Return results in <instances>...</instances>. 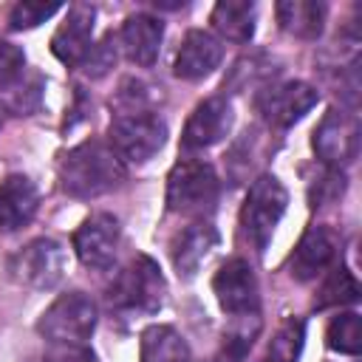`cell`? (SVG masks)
Segmentation results:
<instances>
[{
	"label": "cell",
	"mask_w": 362,
	"mask_h": 362,
	"mask_svg": "<svg viewBox=\"0 0 362 362\" xmlns=\"http://www.w3.org/2000/svg\"><path fill=\"white\" fill-rule=\"evenodd\" d=\"M40 362H45V359H40Z\"/></svg>",
	"instance_id": "32"
},
{
	"label": "cell",
	"mask_w": 362,
	"mask_h": 362,
	"mask_svg": "<svg viewBox=\"0 0 362 362\" xmlns=\"http://www.w3.org/2000/svg\"><path fill=\"white\" fill-rule=\"evenodd\" d=\"M356 300H359V283H356L354 272L339 263V266H334L325 274V280H322V286L317 291L314 305L317 308H331V305H351Z\"/></svg>",
	"instance_id": "23"
},
{
	"label": "cell",
	"mask_w": 362,
	"mask_h": 362,
	"mask_svg": "<svg viewBox=\"0 0 362 362\" xmlns=\"http://www.w3.org/2000/svg\"><path fill=\"white\" fill-rule=\"evenodd\" d=\"M325 11H328L325 3H314V0H283L274 6L280 28L300 40H317L322 34Z\"/></svg>",
	"instance_id": "19"
},
{
	"label": "cell",
	"mask_w": 362,
	"mask_h": 362,
	"mask_svg": "<svg viewBox=\"0 0 362 362\" xmlns=\"http://www.w3.org/2000/svg\"><path fill=\"white\" fill-rule=\"evenodd\" d=\"M45 362H99L88 345H54Z\"/></svg>",
	"instance_id": "31"
},
{
	"label": "cell",
	"mask_w": 362,
	"mask_h": 362,
	"mask_svg": "<svg viewBox=\"0 0 362 362\" xmlns=\"http://www.w3.org/2000/svg\"><path fill=\"white\" fill-rule=\"evenodd\" d=\"M221 192L218 173L204 158H181L167 175V209L175 215L204 218L215 209Z\"/></svg>",
	"instance_id": "2"
},
{
	"label": "cell",
	"mask_w": 362,
	"mask_h": 362,
	"mask_svg": "<svg viewBox=\"0 0 362 362\" xmlns=\"http://www.w3.org/2000/svg\"><path fill=\"white\" fill-rule=\"evenodd\" d=\"M93 20H96V8L88 3H74L65 11V20L57 25L51 37V54L62 65L74 68L85 62V57L93 48Z\"/></svg>",
	"instance_id": "13"
},
{
	"label": "cell",
	"mask_w": 362,
	"mask_h": 362,
	"mask_svg": "<svg viewBox=\"0 0 362 362\" xmlns=\"http://www.w3.org/2000/svg\"><path fill=\"white\" fill-rule=\"evenodd\" d=\"M215 243H218V232L209 221H192L184 232H178V238L173 240V266L178 277L184 280L195 277V272L209 257Z\"/></svg>",
	"instance_id": "18"
},
{
	"label": "cell",
	"mask_w": 362,
	"mask_h": 362,
	"mask_svg": "<svg viewBox=\"0 0 362 362\" xmlns=\"http://www.w3.org/2000/svg\"><path fill=\"white\" fill-rule=\"evenodd\" d=\"M40 206L34 181L23 173H8L0 181V232H20L31 223Z\"/></svg>",
	"instance_id": "16"
},
{
	"label": "cell",
	"mask_w": 362,
	"mask_h": 362,
	"mask_svg": "<svg viewBox=\"0 0 362 362\" xmlns=\"http://www.w3.org/2000/svg\"><path fill=\"white\" fill-rule=\"evenodd\" d=\"M122 226L110 212H90L74 232V252L88 269H107L119 252Z\"/></svg>",
	"instance_id": "10"
},
{
	"label": "cell",
	"mask_w": 362,
	"mask_h": 362,
	"mask_svg": "<svg viewBox=\"0 0 362 362\" xmlns=\"http://www.w3.org/2000/svg\"><path fill=\"white\" fill-rule=\"evenodd\" d=\"M23 76H25V74H23ZM23 76H20L14 85H8V88L0 90V93H3V105H6L8 110H14L17 116H25V113H31V110L40 105V82L25 85Z\"/></svg>",
	"instance_id": "28"
},
{
	"label": "cell",
	"mask_w": 362,
	"mask_h": 362,
	"mask_svg": "<svg viewBox=\"0 0 362 362\" xmlns=\"http://www.w3.org/2000/svg\"><path fill=\"white\" fill-rule=\"evenodd\" d=\"M257 334H260V317L257 314L232 317V328L223 334V342H221L215 362H243V356L249 354Z\"/></svg>",
	"instance_id": "22"
},
{
	"label": "cell",
	"mask_w": 362,
	"mask_h": 362,
	"mask_svg": "<svg viewBox=\"0 0 362 362\" xmlns=\"http://www.w3.org/2000/svg\"><path fill=\"white\" fill-rule=\"evenodd\" d=\"M286 204H288V192L277 175L266 173L252 181L240 206V232L255 246V252H263L269 246L274 226L286 212Z\"/></svg>",
	"instance_id": "5"
},
{
	"label": "cell",
	"mask_w": 362,
	"mask_h": 362,
	"mask_svg": "<svg viewBox=\"0 0 362 362\" xmlns=\"http://www.w3.org/2000/svg\"><path fill=\"white\" fill-rule=\"evenodd\" d=\"M311 147L322 167L345 170L359 153V122L354 113L328 107L311 133Z\"/></svg>",
	"instance_id": "7"
},
{
	"label": "cell",
	"mask_w": 362,
	"mask_h": 362,
	"mask_svg": "<svg viewBox=\"0 0 362 362\" xmlns=\"http://www.w3.org/2000/svg\"><path fill=\"white\" fill-rule=\"evenodd\" d=\"M303 342H305V325L297 317H288L277 325L274 337L269 339V351H266V362H297L303 354Z\"/></svg>",
	"instance_id": "25"
},
{
	"label": "cell",
	"mask_w": 362,
	"mask_h": 362,
	"mask_svg": "<svg viewBox=\"0 0 362 362\" xmlns=\"http://www.w3.org/2000/svg\"><path fill=\"white\" fill-rule=\"evenodd\" d=\"M317 102H320V93L308 82H280L257 93V110L274 127H291Z\"/></svg>",
	"instance_id": "11"
},
{
	"label": "cell",
	"mask_w": 362,
	"mask_h": 362,
	"mask_svg": "<svg viewBox=\"0 0 362 362\" xmlns=\"http://www.w3.org/2000/svg\"><path fill=\"white\" fill-rule=\"evenodd\" d=\"M161 40H164V23L153 14H130L119 31V42H122V51L124 57L133 62V65H141V68H150L161 51Z\"/></svg>",
	"instance_id": "17"
},
{
	"label": "cell",
	"mask_w": 362,
	"mask_h": 362,
	"mask_svg": "<svg viewBox=\"0 0 362 362\" xmlns=\"http://www.w3.org/2000/svg\"><path fill=\"white\" fill-rule=\"evenodd\" d=\"M345 170H334V167H322L320 175H314L308 181V201L311 206H328L337 204L345 195Z\"/></svg>",
	"instance_id": "26"
},
{
	"label": "cell",
	"mask_w": 362,
	"mask_h": 362,
	"mask_svg": "<svg viewBox=\"0 0 362 362\" xmlns=\"http://www.w3.org/2000/svg\"><path fill=\"white\" fill-rule=\"evenodd\" d=\"M107 141L127 164L150 161L167 141V122L156 110H119L110 119Z\"/></svg>",
	"instance_id": "4"
},
{
	"label": "cell",
	"mask_w": 362,
	"mask_h": 362,
	"mask_svg": "<svg viewBox=\"0 0 362 362\" xmlns=\"http://www.w3.org/2000/svg\"><path fill=\"white\" fill-rule=\"evenodd\" d=\"M209 20H212V28L223 40L243 45L255 34V3H249V0H221V3H215Z\"/></svg>",
	"instance_id": "21"
},
{
	"label": "cell",
	"mask_w": 362,
	"mask_h": 362,
	"mask_svg": "<svg viewBox=\"0 0 362 362\" xmlns=\"http://www.w3.org/2000/svg\"><path fill=\"white\" fill-rule=\"evenodd\" d=\"M325 345L337 354L345 356H356L362 348V322L356 311H342L337 317H331L328 328H325Z\"/></svg>",
	"instance_id": "24"
},
{
	"label": "cell",
	"mask_w": 362,
	"mask_h": 362,
	"mask_svg": "<svg viewBox=\"0 0 362 362\" xmlns=\"http://www.w3.org/2000/svg\"><path fill=\"white\" fill-rule=\"evenodd\" d=\"M59 11L57 3H17L8 11V28L14 31H25V28H37L40 23H45L48 17H54Z\"/></svg>",
	"instance_id": "27"
},
{
	"label": "cell",
	"mask_w": 362,
	"mask_h": 362,
	"mask_svg": "<svg viewBox=\"0 0 362 362\" xmlns=\"http://www.w3.org/2000/svg\"><path fill=\"white\" fill-rule=\"evenodd\" d=\"M223 59V48L221 40L204 28H189L175 51V62H173V74L178 79L195 82L209 76Z\"/></svg>",
	"instance_id": "15"
},
{
	"label": "cell",
	"mask_w": 362,
	"mask_h": 362,
	"mask_svg": "<svg viewBox=\"0 0 362 362\" xmlns=\"http://www.w3.org/2000/svg\"><path fill=\"white\" fill-rule=\"evenodd\" d=\"M167 283L158 269V263L147 255H136L122 266V272L113 277L107 288L110 305L122 311H139V314H153L164 305Z\"/></svg>",
	"instance_id": "3"
},
{
	"label": "cell",
	"mask_w": 362,
	"mask_h": 362,
	"mask_svg": "<svg viewBox=\"0 0 362 362\" xmlns=\"http://www.w3.org/2000/svg\"><path fill=\"white\" fill-rule=\"evenodd\" d=\"M25 74V54L20 45L0 40V90L14 85Z\"/></svg>",
	"instance_id": "29"
},
{
	"label": "cell",
	"mask_w": 362,
	"mask_h": 362,
	"mask_svg": "<svg viewBox=\"0 0 362 362\" xmlns=\"http://www.w3.org/2000/svg\"><path fill=\"white\" fill-rule=\"evenodd\" d=\"M232 102L226 96H209L204 102H198L184 124L181 133V147L184 150H206L212 144H218L221 139L229 136L232 130Z\"/></svg>",
	"instance_id": "12"
},
{
	"label": "cell",
	"mask_w": 362,
	"mask_h": 362,
	"mask_svg": "<svg viewBox=\"0 0 362 362\" xmlns=\"http://www.w3.org/2000/svg\"><path fill=\"white\" fill-rule=\"evenodd\" d=\"M212 294L223 314L240 317V314H257L260 294H257V277L252 266L243 257H229L218 266L212 277Z\"/></svg>",
	"instance_id": "9"
},
{
	"label": "cell",
	"mask_w": 362,
	"mask_h": 362,
	"mask_svg": "<svg viewBox=\"0 0 362 362\" xmlns=\"http://www.w3.org/2000/svg\"><path fill=\"white\" fill-rule=\"evenodd\" d=\"M139 362H189V345L173 325H147L139 339Z\"/></svg>",
	"instance_id": "20"
},
{
	"label": "cell",
	"mask_w": 362,
	"mask_h": 362,
	"mask_svg": "<svg viewBox=\"0 0 362 362\" xmlns=\"http://www.w3.org/2000/svg\"><path fill=\"white\" fill-rule=\"evenodd\" d=\"M113 62H116V42H113V37L107 34L99 45L90 48V54L85 57L82 68H85V74H90V76H105V74L113 68Z\"/></svg>",
	"instance_id": "30"
},
{
	"label": "cell",
	"mask_w": 362,
	"mask_h": 362,
	"mask_svg": "<svg viewBox=\"0 0 362 362\" xmlns=\"http://www.w3.org/2000/svg\"><path fill=\"white\" fill-rule=\"evenodd\" d=\"M127 178V167L110 141L85 139L59 158V181L62 189L74 198H99Z\"/></svg>",
	"instance_id": "1"
},
{
	"label": "cell",
	"mask_w": 362,
	"mask_h": 362,
	"mask_svg": "<svg viewBox=\"0 0 362 362\" xmlns=\"http://www.w3.org/2000/svg\"><path fill=\"white\" fill-rule=\"evenodd\" d=\"M8 272L28 288H54L65 274V249L51 238H37L8 260Z\"/></svg>",
	"instance_id": "8"
},
{
	"label": "cell",
	"mask_w": 362,
	"mask_h": 362,
	"mask_svg": "<svg viewBox=\"0 0 362 362\" xmlns=\"http://www.w3.org/2000/svg\"><path fill=\"white\" fill-rule=\"evenodd\" d=\"M334 255H337V235L322 223H311L305 226L288 257V274L300 283L314 280L320 272H325L334 263Z\"/></svg>",
	"instance_id": "14"
},
{
	"label": "cell",
	"mask_w": 362,
	"mask_h": 362,
	"mask_svg": "<svg viewBox=\"0 0 362 362\" xmlns=\"http://www.w3.org/2000/svg\"><path fill=\"white\" fill-rule=\"evenodd\" d=\"M96 303L85 291L59 294L37 320V334L51 345H85L96 328Z\"/></svg>",
	"instance_id": "6"
}]
</instances>
